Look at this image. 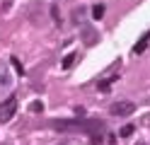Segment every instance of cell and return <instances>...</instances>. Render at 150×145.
<instances>
[{"mask_svg": "<svg viewBox=\"0 0 150 145\" xmlns=\"http://www.w3.org/2000/svg\"><path fill=\"white\" fill-rule=\"evenodd\" d=\"M15 111H17V99H15V97L3 99V102H0V123H7L15 116Z\"/></svg>", "mask_w": 150, "mask_h": 145, "instance_id": "cell-1", "label": "cell"}, {"mask_svg": "<svg viewBox=\"0 0 150 145\" xmlns=\"http://www.w3.org/2000/svg\"><path fill=\"white\" fill-rule=\"evenodd\" d=\"M109 111H111V116H119V119H124V116H131L136 111V104L133 102H114L109 106Z\"/></svg>", "mask_w": 150, "mask_h": 145, "instance_id": "cell-2", "label": "cell"}, {"mask_svg": "<svg viewBox=\"0 0 150 145\" xmlns=\"http://www.w3.org/2000/svg\"><path fill=\"white\" fill-rule=\"evenodd\" d=\"M90 15H92V12H90L85 5H78V7L70 12V22H73L75 27H85V24H87V19H90Z\"/></svg>", "mask_w": 150, "mask_h": 145, "instance_id": "cell-3", "label": "cell"}, {"mask_svg": "<svg viewBox=\"0 0 150 145\" xmlns=\"http://www.w3.org/2000/svg\"><path fill=\"white\" fill-rule=\"evenodd\" d=\"M80 39H82V44H85V46H95L99 41V34H97L95 27L85 24V27H82V32H80Z\"/></svg>", "mask_w": 150, "mask_h": 145, "instance_id": "cell-4", "label": "cell"}, {"mask_svg": "<svg viewBox=\"0 0 150 145\" xmlns=\"http://www.w3.org/2000/svg\"><path fill=\"white\" fill-rule=\"evenodd\" d=\"M148 44H150V32H145L143 36L136 41V46H133V53L136 56H140V53H145V48H148Z\"/></svg>", "mask_w": 150, "mask_h": 145, "instance_id": "cell-5", "label": "cell"}, {"mask_svg": "<svg viewBox=\"0 0 150 145\" xmlns=\"http://www.w3.org/2000/svg\"><path fill=\"white\" fill-rule=\"evenodd\" d=\"M12 85V73L7 70L5 63H0V87H10Z\"/></svg>", "mask_w": 150, "mask_h": 145, "instance_id": "cell-6", "label": "cell"}, {"mask_svg": "<svg viewBox=\"0 0 150 145\" xmlns=\"http://www.w3.org/2000/svg\"><path fill=\"white\" fill-rule=\"evenodd\" d=\"M75 61H78V56H75V53H65V56H63V63H61L63 70H70V68L75 65Z\"/></svg>", "mask_w": 150, "mask_h": 145, "instance_id": "cell-7", "label": "cell"}, {"mask_svg": "<svg viewBox=\"0 0 150 145\" xmlns=\"http://www.w3.org/2000/svg\"><path fill=\"white\" fill-rule=\"evenodd\" d=\"M133 131H136V126L133 123H126V126H121L119 135H121V138H128V135H133Z\"/></svg>", "mask_w": 150, "mask_h": 145, "instance_id": "cell-8", "label": "cell"}, {"mask_svg": "<svg viewBox=\"0 0 150 145\" xmlns=\"http://www.w3.org/2000/svg\"><path fill=\"white\" fill-rule=\"evenodd\" d=\"M104 12H107V7L102 5V3L92 7V17H95V19H102V17H104Z\"/></svg>", "mask_w": 150, "mask_h": 145, "instance_id": "cell-9", "label": "cell"}, {"mask_svg": "<svg viewBox=\"0 0 150 145\" xmlns=\"http://www.w3.org/2000/svg\"><path fill=\"white\" fill-rule=\"evenodd\" d=\"M49 15H51V19H53V22L61 27V12H58V7H56V5H51V7H49Z\"/></svg>", "mask_w": 150, "mask_h": 145, "instance_id": "cell-10", "label": "cell"}, {"mask_svg": "<svg viewBox=\"0 0 150 145\" xmlns=\"http://www.w3.org/2000/svg\"><path fill=\"white\" fill-rule=\"evenodd\" d=\"M10 65H12V68H15V70H17V73H20V75H24V68H22V63H20V61H17V58H15V56L10 58Z\"/></svg>", "mask_w": 150, "mask_h": 145, "instance_id": "cell-11", "label": "cell"}, {"mask_svg": "<svg viewBox=\"0 0 150 145\" xmlns=\"http://www.w3.org/2000/svg\"><path fill=\"white\" fill-rule=\"evenodd\" d=\"M29 111H32V114H41V111H44V104H41V102H32V104H29Z\"/></svg>", "mask_w": 150, "mask_h": 145, "instance_id": "cell-12", "label": "cell"}, {"mask_svg": "<svg viewBox=\"0 0 150 145\" xmlns=\"http://www.w3.org/2000/svg\"><path fill=\"white\" fill-rule=\"evenodd\" d=\"M97 87H99V92H109V87H111V80H102Z\"/></svg>", "mask_w": 150, "mask_h": 145, "instance_id": "cell-13", "label": "cell"}, {"mask_svg": "<svg viewBox=\"0 0 150 145\" xmlns=\"http://www.w3.org/2000/svg\"><path fill=\"white\" fill-rule=\"evenodd\" d=\"M143 123H145V126H150V116H143Z\"/></svg>", "mask_w": 150, "mask_h": 145, "instance_id": "cell-14", "label": "cell"}]
</instances>
